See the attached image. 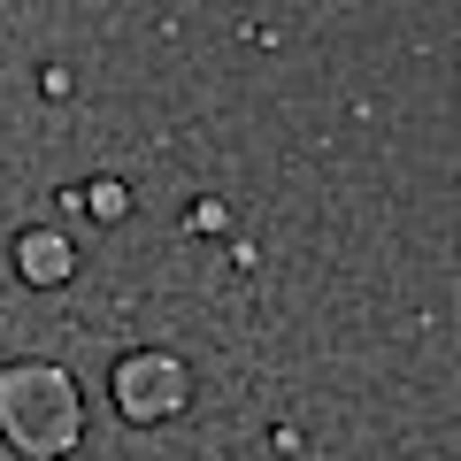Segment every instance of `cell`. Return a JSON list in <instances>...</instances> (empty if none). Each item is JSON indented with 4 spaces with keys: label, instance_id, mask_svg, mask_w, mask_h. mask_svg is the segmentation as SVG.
Segmentation results:
<instances>
[{
    "label": "cell",
    "instance_id": "cell-1",
    "mask_svg": "<svg viewBox=\"0 0 461 461\" xmlns=\"http://www.w3.org/2000/svg\"><path fill=\"white\" fill-rule=\"evenodd\" d=\"M0 438L23 461H62L85 438V400L69 369L54 362H8L0 369Z\"/></svg>",
    "mask_w": 461,
    "mask_h": 461
},
{
    "label": "cell",
    "instance_id": "cell-2",
    "mask_svg": "<svg viewBox=\"0 0 461 461\" xmlns=\"http://www.w3.org/2000/svg\"><path fill=\"white\" fill-rule=\"evenodd\" d=\"M185 400H193L185 362H169V354H123L115 362V415L123 423H169V415H185Z\"/></svg>",
    "mask_w": 461,
    "mask_h": 461
},
{
    "label": "cell",
    "instance_id": "cell-3",
    "mask_svg": "<svg viewBox=\"0 0 461 461\" xmlns=\"http://www.w3.org/2000/svg\"><path fill=\"white\" fill-rule=\"evenodd\" d=\"M16 269H23V285H69L77 254H69V239H62V230H23Z\"/></svg>",
    "mask_w": 461,
    "mask_h": 461
},
{
    "label": "cell",
    "instance_id": "cell-4",
    "mask_svg": "<svg viewBox=\"0 0 461 461\" xmlns=\"http://www.w3.org/2000/svg\"><path fill=\"white\" fill-rule=\"evenodd\" d=\"M93 215L100 223H123V215H131V193H123V185H93Z\"/></svg>",
    "mask_w": 461,
    "mask_h": 461
},
{
    "label": "cell",
    "instance_id": "cell-5",
    "mask_svg": "<svg viewBox=\"0 0 461 461\" xmlns=\"http://www.w3.org/2000/svg\"><path fill=\"white\" fill-rule=\"evenodd\" d=\"M185 223H193V230H223L230 208H223V200H193V215H185Z\"/></svg>",
    "mask_w": 461,
    "mask_h": 461
},
{
    "label": "cell",
    "instance_id": "cell-6",
    "mask_svg": "<svg viewBox=\"0 0 461 461\" xmlns=\"http://www.w3.org/2000/svg\"><path fill=\"white\" fill-rule=\"evenodd\" d=\"M39 93H47V100H69V69H39Z\"/></svg>",
    "mask_w": 461,
    "mask_h": 461
}]
</instances>
